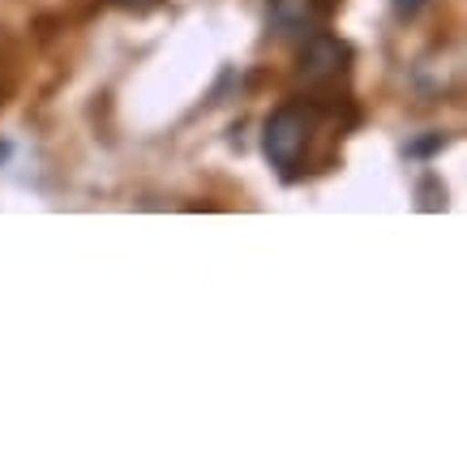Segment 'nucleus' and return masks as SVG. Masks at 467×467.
<instances>
[{
  "mask_svg": "<svg viewBox=\"0 0 467 467\" xmlns=\"http://www.w3.org/2000/svg\"><path fill=\"white\" fill-rule=\"evenodd\" d=\"M451 146V133H441V129H433V133H425V138H416V142H408V159H433L438 150H446Z\"/></svg>",
  "mask_w": 467,
  "mask_h": 467,
  "instance_id": "20e7f679",
  "label": "nucleus"
},
{
  "mask_svg": "<svg viewBox=\"0 0 467 467\" xmlns=\"http://www.w3.org/2000/svg\"><path fill=\"white\" fill-rule=\"evenodd\" d=\"M326 9V0H270V26L279 39H305L322 26Z\"/></svg>",
  "mask_w": 467,
  "mask_h": 467,
  "instance_id": "7ed1b4c3",
  "label": "nucleus"
},
{
  "mask_svg": "<svg viewBox=\"0 0 467 467\" xmlns=\"http://www.w3.org/2000/svg\"><path fill=\"white\" fill-rule=\"evenodd\" d=\"M348 60H352V47L335 35H326V30H313L309 43H305V52H300V78L305 82H326V78H339L348 69Z\"/></svg>",
  "mask_w": 467,
  "mask_h": 467,
  "instance_id": "f03ea898",
  "label": "nucleus"
},
{
  "mask_svg": "<svg viewBox=\"0 0 467 467\" xmlns=\"http://www.w3.org/2000/svg\"><path fill=\"white\" fill-rule=\"evenodd\" d=\"M309 142H313V108H305V103H284V108L266 120L262 155H266V163L279 171L284 181H296L300 163L309 155Z\"/></svg>",
  "mask_w": 467,
  "mask_h": 467,
  "instance_id": "f257e3e1",
  "label": "nucleus"
},
{
  "mask_svg": "<svg viewBox=\"0 0 467 467\" xmlns=\"http://www.w3.org/2000/svg\"><path fill=\"white\" fill-rule=\"evenodd\" d=\"M112 5H125V9H133V5H146V0H112Z\"/></svg>",
  "mask_w": 467,
  "mask_h": 467,
  "instance_id": "423d86ee",
  "label": "nucleus"
},
{
  "mask_svg": "<svg viewBox=\"0 0 467 467\" xmlns=\"http://www.w3.org/2000/svg\"><path fill=\"white\" fill-rule=\"evenodd\" d=\"M429 0H395V17H416Z\"/></svg>",
  "mask_w": 467,
  "mask_h": 467,
  "instance_id": "39448f33",
  "label": "nucleus"
}]
</instances>
